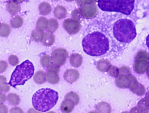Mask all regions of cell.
I'll return each mask as SVG.
<instances>
[{"instance_id": "6da1fadb", "label": "cell", "mask_w": 149, "mask_h": 113, "mask_svg": "<svg viewBox=\"0 0 149 113\" xmlns=\"http://www.w3.org/2000/svg\"><path fill=\"white\" fill-rule=\"evenodd\" d=\"M82 45L84 51L87 54L97 56L105 54L109 50V42L108 38L104 34L95 31L84 37Z\"/></svg>"}, {"instance_id": "7a4b0ae2", "label": "cell", "mask_w": 149, "mask_h": 113, "mask_svg": "<svg viewBox=\"0 0 149 113\" xmlns=\"http://www.w3.org/2000/svg\"><path fill=\"white\" fill-rule=\"evenodd\" d=\"M58 99V94L57 91L49 88H41L33 94L32 105L36 110L45 112L56 105Z\"/></svg>"}, {"instance_id": "3957f363", "label": "cell", "mask_w": 149, "mask_h": 113, "mask_svg": "<svg viewBox=\"0 0 149 113\" xmlns=\"http://www.w3.org/2000/svg\"><path fill=\"white\" fill-rule=\"evenodd\" d=\"M113 36L118 42L129 43L136 37V32L135 25L131 20L122 18L117 20L113 25Z\"/></svg>"}, {"instance_id": "277c9868", "label": "cell", "mask_w": 149, "mask_h": 113, "mask_svg": "<svg viewBox=\"0 0 149 113\" xmlns=\"http://www.w3.org/2000/svg\"><path fill=\"white\" fill-rule=\"evenodd\" d=\"M135 1V0H98L97 5L102 11L128 15L134 8Z\"/></svg>"}, {"instance_id": "5b68a950", "label": "cell", "mask_w": 149, "mask_h": 113, "mask_svg": "<svg viewBox=\"0 0 149 113\" xmlns=\"http://www.w3.org/2000/svg\"><path fill=\"white\" fill-rule=\"evenodd\" d=\"M34 71L33 63L29 60H26L16 66L12 74L8 84L14 88L18 85H24L32 77Z\"/></svg>"}, {"instance_id": "8992f818", "label": "cell", "mask_w": 149, "mask_h": 113, "mask_svg": "<svg viewBox=\"0 0 149 113\" xmlns=\"http://www.w3.org/2000/svg\"><path fill=\"white\" fill-rule=\"evenodd\" d=\"M52 59L53 62L61 66L65 63L66 58L68 57L66 51L61 48L54 49L52 52Z\"/></svg>"}, {"instance_id": "52a82bcc", "label": "cell", "mask_w": 149, "mask_h": 113, "mask_svg": "<svg viewBox=\"0 0 149 113\" xmlns=\"http://www.w3.org/2000/svg\"><path fill=\"white\" fill-rule=\"evenodd\" d=\"M79 77L78 71L74 69H67L65 72L63 77L64 79L68 82L72 83L76 81Z\"/></svg>"}, {"instance_id": "ba28073f", "label": "cell", "mask_w": 149, "mask_h": 113, "mask_svg": "<svg viewBox=\"0 0 149 113\" xmlns=\"http://www.w3.org/2000/svg\"><path fill=\"white\" fill-rule=\"evenodd\" d=\"M118 76L116 78L115 82L116 86L121 88H127L129 86V75L127 74H118Z\"/></svg>"}, {"instance_id": "9c48e42d", "label": "cell", "mask_w": 149, "mask_h": 113, "mask_svg": "<svg viewBox=\"0 0 149 113\" xmlns=\"http://www.w3.org/2000/svg\"><path fill=\"white\" fill-rule=\"evenodd\" d=\"M74 104L73 101L68 99H65L61 105V109L64 113H69L73 110Z\"/></svg>"}, {"instance_id": "30bf717a", "label": "cell", "mask_w": 149, "mask_h": 113, "mask_svg": "<svg viewBox=\"0 0 149 113\" xmlns=\"http://www.w3.org/2000/svg\"><path fill=\"white\" fill-rule=\"evenodd\" d=\"M149 65L147 61L136 62L134 64V71L138 74H142L147 70Z\"/></svg>"}, {"instance_id": "8fae6325", "label": "cell", "mask_w": 149, "mask_h": 113, "mask_svg": "<svg viewBox=\"0 0 149 113\" xmlns=\"http://www.w3.org/2000/svg\"><path fill=\"white\" fill-rule=\"evenodd\" d=\"M55 41V37L51 32H46L43 34L42 42L45 46H50L53 45Z\"/></svg>"}, {"instance_id": "7c38bea8", "label": "cell", "mask_w": 149, "mask_h": 113, "mask_svg": "<svg viewBox=\"0 0 149 113\" xmlns=\"http://www.w3.org/2000/svg\"><path fill=\"white\" fill-rule=\"evenodd\" d=\"M111 65L110 62L107 59H102L99 60L96 63L97 69L102 72L107 71Z\"/></svg>"}, {"instance_id": "4fadbf2b", "label": "cell", "mask_w": 149, "mask_h": 113, "mask_svg": "<svg viewBox=\"0 0 149 113\" xmlns=\"http://www.w3.org/2000/svg\"><path fill=\"white\" fill-rule=\"evenodd\" d=\"M58 73L53 72L47 71L46 73L47 81L52 84H56L60 81V77Z\"/></svg>"}, {"instance_id": "5bb4252c", "label": "cell", "mask_w": 149, "mask_h": 113, "mask_svg": "<svg viewBox=\"0 0 149 113\" xmlns=\"http://www.w3.org/2000/svg\"><path fill=\"white\" fill-rule=\"evenodd\" d=\"M7 9L8 11L12 14L17 13L20 9L19 5L14 0H11L8 3Z\"/></svg>"}, {"instance_id": "9a60e30c", "label": "cell", "mask_w": 149, "mask_h": 113, "mask_svg": "<svg viewBox=\"0 0 149 113\" xmlns=\"http://www.w3.org/2000/svg\"><path fill=\"white\" fill-rule=\"evenodd\" d=\"M70 64L72 66L75 68L78 67L82 64V57L80 55L74 54L70 57Z\"/></svg>"}, {"instance_id": "2e32d148", "label": "cell", "mask_w": 149, "mask_h": 113, "mask_svg": "<svg viewBox=\"0 0 149 113\" xmlns=\"http://www.w3.org/2000/svg\"><path fill=\"white\" fill-rule=\"evenodd\" d=\"M96 109L100 113H110L111 108L110 104L105 102H101L98 103Z\"/></svg>"}, {"instance_id": "e0dca14e", "label": "cell", "mask_w": 149, "mask_h": 113, "mask_svg": "<svg viewBox=\"0 0 149 113\" xmlns=\"http://www.w3.org/2000/svg\"><path fill=\"white\" fill-rule=\"evenodd\" d=\"M33 80L36 83L41 84L46 81V73L42 71H39L36 73L33 76Z\"/></svg>"}, {"instance_id": "ac0fdd59", "label": "cell", "mask_w": 149, "mask_h": 113, "mask_svg": "<svg viewBox=\"0 0 149 113\" xmlns=\"http://www.w3.org/2000/svg\"><path fill=\"white\" fill-rule=\"evenodd\" d=\"M52 8L48 3L43 2L41 3L39 5V10L40 13L42 15H45L49 14L51 12Z\"/></svg>"}, {"instance_id": "d6986e66", "label": "cell", "mask_w": 149, "mask_h": 113, "mask_svg": "<svg viewBox=\"0 0 149 113\" xmlns=\"http://www.w3.org/2000/svg\"><path fill=\"white\" fill-rule=\"evenodd\" d=\"M10 22L11 26L13 28H18L22 25L23 21L20 16L17 15L11 19Z\"/></svg>"}, {"instance_id": "ffe728a7", "label": "cell", "mask_w": 149, "mask_h": 113, "mask_svg": "<svg viewBox=\"0 0 149 113\" xmlns=\"http://www.w3.org/2000/svg\"><path fill=\"white\" fill-rule=\"evenodd\" d=\"M47 25V19L44 17L42 16L40 17L37 20L36 26L37 28L43 31L46 29Z\"/></svg>"}, {"instance_id": "44dd1931", "label": "cell", "mask_w": 149, "mask_h": 113, "mask_svg": "<svg viewBox=\"0 0 149 113\" xmlns=\"http://www.w3.org/2000/svg\"><path fill=\"white\" fill-rule=\"evenodd\" d=\"M10 26L5 23H2L0 24V34L3 37H7L10 34Z\"/></svg>"}, {"instance_id": "7402d4cb", "label": "cell", "mask_w": 149, "mask_h": 113, "mask_svg": "<svg viewBox=\"0 0 149 113\" xmlns=\"http://www.w3.org/2000/svg\"><path fill=\"white\" fill-rule=\"evenodd\" d=\"M7 99L9 102L13 105H18L20 101L19 96L15 93L9 94L7 96Z\"/></svg>"}, {"instance_id": "603a6c76", "label": "cell", "mask_w": 149, "mask_h": 113, "mask_svg": "<svg viewBox=\"0 0 149 113\" xmlns=\"http://www.w3.org/2000/svg\"><path fill=\"white\" fill-rule=\"evenodd\" d=\"M58 23L57 21L55 18L49 19L48 22L47 29L50 32H54L58 28Z\"/></svg>"}, {"instance_id": "cb8c5ba5", "label": "cell", "mask_w": 149, "mask_h": 113, "mask_svg": "<svg viewBox=\"0 0 149 113\" xmlns=\"http://www.w3.org/2000/svg\"><path fill=\"white\" fill-rule=\"evenodd\" d=\"M66 99L72 100L73 102L75 105L79 103L80 100L79 95L77 93L73 91L70 92L66 95L65 99Z\"/></svg>"}, {"instance_id": "d4e9b609", "label": "cell", "mask_w": 149, "mask_h": 113, "mask_svg": "<svg viewBox=\"0 0 149 113\" xmlns=\"http://www.w3.org/2000/svg\"><path fill=\"white\" fill-rule=\"evenodd\" d=\"M43 34L42 31L37 28L33 30L31 36L34 41L39 42L41 40Z\"/></svg>"}, {"instance_id": "484cf974", "label": "cell", "mask_w": 149, "mask_h": 113, "mask_svg": "<svg viewBox=\"0 0 149 113\" xmlns=\"http://www.w3.org/2000/svg\"><path fill=\"white\" fill-rule=\"evenodd\" d=\"M52 61V58L49 55H43L40 58V62L43 67H46L50 64Z\"/></svg>"}, {"instance_id": "4316f807", "label": "cell", "mask_w": 149, "mask_h": 113, "mask_svg": "<svg viewBox=\"0 0 149 113\" xmlns=\"http://www.w3.org/2000/svg\"><path fill=\"white\" fill-rule=\"evenodd\" d=\"M2 78L0 77V90L5 92H8L10 89V87L6 83V78L1 75Z\"/></svg>"}, {"instance_id": "83f0119b", "label": "cell", "mask_w": 149, "mask_h": 113, "mask_svg": "<svg viewBox=\"0 0 149 113\" xmlns=\"http://www.w3.org/2000/svg\"><path fill=\"white\" fill-rule=\"evenodd\" d=\"M54 16L58 19L61 18L64 15V9L62 6H57L54 10Z\"/></svg>"}, {"instance_id": "f1b7e54d", "label": "cell", "mask_w": 149, "mask_h": 113, "mask_svg": "<svg viewBox=\"0 0 149 113\" xmlns=\"http://www.w3.org/2000/svg\"><path fill=\"white\" fill-rule=\"evenodd\" d=\"M108 73L110 76L116 77L118 74L119 69L116 66H111L108 70Z\"/></svg>"}, {"instance_id": "f546056e", "label": "cell", "mask_w": 149, "mask_h": 113, "mask_svg": "<svg viewBox=\"0 0 149 113\" xmlns=\"http://www.w3.org/2000/svg\"><path fill=\"white\" fill-rule=\"evenodd\" d=\"M60 68L59 66L53 62L48 66L47 71L58 73L60 71Z\"/></svg>"}, {"instance_id": "4dcf8cb0", "label": "cell", "mask_w": 149, "mask_h": 113, "mask_svg": "<svg viewBox=\"0 0 149 113\" xmlns=\"http://www.w3.org/2000/svg\"><path fill=\"white\" fill-rule=\"evenodd\" d=\"M8 60L9 63L13 66L17 65L19 63L18 57L14 55H11L9 57Z\"/></svg>"}, {"instance_id": "1f68e13d", "label": "cell", "mask_w": 149, "mask_h": 113, "mask_svg": "<svg viewBox=\"0 0 149 113\" xmlns=\"http://www.w3.org/2000/svg\"><path fill=\"white\" fill-rule=\"evenodd\" d=\"M0 69L3 67V72L5 71L6 69L8 66V64L6 62L4 61H0Z\"/></svg>"}, {"instance_id": "d6a6232c", "label": "cell", "mask_w": 149, "mask_h": 113, "mask_svg": "<svg viewBox=\"0 0 149 113\" xmlns=\"http://www.w3.org/2000/svg\"><path fill=\"white\" fill-rule=\"evenodd\" d=\"M146 40V45L147 47L149 49V34L147 36Z\"/></svg>"}, {"instance_id": "836d02e7", "label": "cell", "mask_w": 149, "mask_h": 113, "mask_svg": "<svg viewBox=\"0 0 149 113\" xmlns=\"http://www.w3.org/2000/svg\"><path fill=\"white\" fill-rule=\"evenodd\" d=\"M147 75L149 79V65L147 69Z\"/></svg>"}, {"instance_id": "e575fe53", "label": "cell", "mask_w": 149, "mask_h": 113, "mask_svg": "<svg viewBox=\"0 0 149 113\" xmlns=\"http://www.w3.org/2000/svg\"><path fill=\"white\" fill-rule=\"evenodd\" d=\"M18 3H20L23 1L24 0H14Z\"/></svg>"}, {"instance_id": "d590c367", "label": "cell", "mask_w": 149, "mask_h": 113, "mask_svg": "<svg viewBox=\"0 0 149 113\" xmlns=\"http://www.w3.org/2000/svg\"><path fill=\"white\" fill-rule=\"evenodd\" d=\"M54 1H58V0H53Z\"/></svg>"}]
</instances>
